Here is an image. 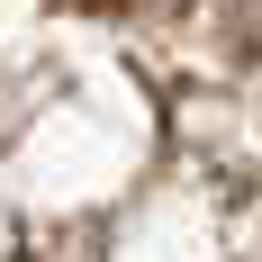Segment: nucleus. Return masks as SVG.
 <instances>
[{
  "mask_svg": "<svg viewBox=\"0 0 262 262\" xmlns=\"http://www.w3.org/2000/svg\"><path fill=\"white\" fill-rule=\"evenodd\" d=\"M81 9H108V18H136V9H172V0H81Z\"/></svg>",
  "mask_w": 262,
  "mask_h": 262,
  "instance_id": "1",
  "label": "nucleus"
}]
</instances>
